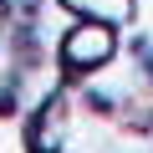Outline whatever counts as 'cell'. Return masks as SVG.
<instances>
[{
	"mask_svg": "<svg viewBox=\"0 0 153 153\" xmlns=\"http://www.w3.org/2000/svg\"><path fill=\"white\" fill-rule=\"evenodd\" d=\"M0 153H36L31 128H26V112H5V107H0Z\"/></svg>",
	"mask_w": 153,
	"mask_h": 153,
	"instance_id": "obj_3",
	"label": "cell"
},
{
	"mask_svg": "<svg viewBox=\"0 0 153 153\" xmlns=\"http://www.w3.org/2000/svg\"><path fill=\"white\" fill-rule=\"evenodd\" d=\"M61 66H76V71H97L102 61H112L123 51V36L112 21H97V16H76L66 31H61Z\"/></svg>",
	"mask_w": 153,
	"mask_h": 153,
	"instance_id": "obj_1",
	"label": "cell"
},
{
	"mask_svg": "<svg viewBox=\"0 0 153 153\" xmlns=\"http://www.w3.org/2000/svg\"><path fill=\"white\" fill-rule=\"evenodd\" d=\"M5 26H10V10L0 5V46H5Z\"/></svg>",
	"mask_w": 153,
	"mask_h": 153,
	"instance_id": "obj_4",
	"label": "cell"
},
{
	"mask_svg": "<svg viewBox=\"0 0 153 153\" xmlns=\"http://www.w3.org/2000/svg\"><path fill=\"white\" fill-rule=\"evenodd\" d=\"M66 10L76 16H97V21H112V26H128L133 21V0H61Z\"/></svg>",
	"mask_w": 153,
	"mask_h": 153,
	"instance_id": "obj_2",
	"label": "cell"
}]
</instances>
